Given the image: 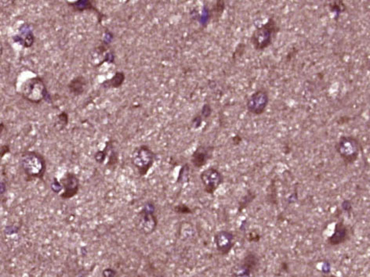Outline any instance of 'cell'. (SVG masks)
Returning a JSON list of instances; mask_svg holds the SVG:
<instances>
[{"label":"cell","mask_w":370,"mask_h":277,"mask_svg":"<svg viewBox=\"0 0 370 277\" xmlns=\"http://www.w3.org/2000/svg\"><path fill=\"white\" fill-rule=\"evenodd\" d=\"M255 197H256V195L254 193L249 191L248 194L246 196H243L239 202V211L241 212L243 209H246L249 206V204L252 203V200H254Z\"/></svg>","instance_id":"21"},{"label":"cell","mask_w":370,"mask_h":277,"mask_svg":"<svg viewBox=\"0 0 370 277\" xmlns=\"http://www.w3.org/2000/svg\"><path fill=\"white\" fill-rule=\"evenodd\" d=\"M19 93L25 100L34 104H39L43 100L48 103L52 102L45 81L40 76L27 79L20 86Z\"/></svg>","instance_id":"2"},{"label":"cell","mask_w":370,"mask_h":277,"mask_svg":"<svg viewBox=\"0 0 370 277\" xmlns=\"http://www.w3.org/2000/svg\"><path fill=\"white\" fill-rule=\"evenodd\" d=\"M279 32V25L275 19L270 17L265 24L255 29L250 38V42L256 50H264L271 45Z\"/></svg>","instance_id":"3"},{"label":"cell","mask_w":370,"mask_h":277,"mask_svg":"<svg viewBox=\"0 0 370 277\" xmlns=\"http://www.w3.org/2000/svg\"><path fill=\"white\" fill-rule=\"evenodd\" d=\"M197 117L198 118H200V122H199V123H200V124L202 123L201 117ZM194 122H195V124H197L198 122L197 121H196V120H194Z\"/></svg>","instance_id":"29"},{"label":"cell","mask_w":370,"mask_h":277,"mask_svg":"<svg viewBox=\"0 0 370 277\" xmlns=\"http://www.w3.org/2000/svg\"><path fill=\"white\" fill-rule=\"evenodd\" d=\"M259 264L258 256L256 253L249 252L240 264L241 276H249L256 270Z\"/></svg>","instance_id":"13"},{"label":"cell","mask_w":370,"mask_h":277,"mask_svg":"<svg viewBox=\"0 0 370 277\" xmlns=\"http://www.w3.org/2000/svg\"><path fill=\"white\" fill-rule=\"evenodd\" d=\"M336 151L346 164H354L362 152V146L358 138L342 136L335 144Z\"/></svg>","instance_id":"4"},{"label":"cell","mask_w":370,"mask_h":277,"mask_svg":"<svg viewBox=\"0 0 370 277\" xmlns=\"http://www.w3.org/2000/svg\"><path fill=\"white\" fill-rule=\"evenodd\" d=\"M269 103V93L265 89H259L250 96L246 103V108L252 114L261 115L266 111Z\"/></svg>","instance_id":"8"},{"label":"cell","mask_w":370,"mask_h":277,"mask_svg":"<svg viewBox=\"0 0 370 277\" xmlns=\"http://www.w3.org/2000/svg\"><path fill=\"white\" fill-rule=\"evenodd\" d=\"M214 147L210 145H200L191 154V164L195 168H201L211 160L214 156Z\"/></svg>","instance_id":"11"},{"label":"cell","mask_w":370,"mask_h":277,"mask_svg":"<svg viewBox=\"0 0 370 277\" xmlns=\"http://www.w3.org/2000/svg\"><path fill=\"white\" fill-rule=\"evenodd\" d=\"M211 114V107H210V104H205L202 107V115H203L205 117H210Z\"/></svg>","instance_id":"25"},{"label":"cell","mask_w":370,"mask_h":277,"mask_svg":"<svg viewBox=\"0 0 370 277\" xmlns=\"http://www.w3.org/2000/svg\"><path fill=\"white\" fill-rule=\"evenodd\" d=\"M67 4L76 12H84L85 10L94 11L98 14V22L101 23L102 17L104 16V15H102L101 13L96 8V6L93 5L90 0H80V1L72 2H67Z\"/></svg>","instance_id":"15"},{"label":"cell","mask_w":370,"mask_h":277,"mask_svg":"<svg viewBox=\"0 0 370 277\" xmlns=\"http://www.w3.org/2000/svg\"><path fill=\"white\" fill-rule=\"evenodd\" d=\"M348 229L343 223H338L336 227L335 232L329 239V243L331 245H338L344 243L348 237Z\"/></svg>","instance_id":"17"},{"label":"cell","mask_w":370,"mask_h":277,"mask_svg":"<svg viewBox=\"0 0 370 277\" xmlns=\"http://www.w3.org/2000/svg\"><path fill=\"white\" fill-rule=\"evenodd\" d=\"M155 207L153 203H147L139 214L137 228L143 234L149 235L155 232L158 219L155 214Z\"/></svg>","instance_id":"6"},{"label":"cell","mask_w":370,"mask_h":277,"mask_svg":"<svg viewBox=\"0 0 370 277\" xmlns=\"http://www.w3.org/2000/svg\"><path fill=\"white\" fill-rule=\"evenodd\" d=\"M62 192L59 195L63 200H68L77 195L80 188V181L78 176L73 172H67L60 179Z\"/></svg>","instance_id":"9"},{"label":"cell","mask_w":370,"mask_h":277,"mask_svg":"<svg viewBox=\"0 0 370 277\" xmlns=\"http://www.w3.org/2000/svg\"><path fill=\"white\" fill-rule=\"evenodd\" d=\"M341 6H345L342 1H334L330 4V10L332 12L335 13L336 16H339L345 10V8L342 9Z\"/></svg>","instance_id":"22"},{"label":"cell","mask_w":370,"mask_h":277,"mask_svg":"<svg viewBox=\"0 0 370 277\" xmlns=\"http://www.w3.org/2000/svg\"><path fill=\"white\" fill-rule=\"evenodd\" d=\"M111 143L112 140L106 143L105 147L102 150H98L96 152V154H94V160L98 162V164H103L104 161L106 160V158L108 156V151H109V148H110Z\"/></svg>","instance_id":"19"},{"label":"cell","mask_w":370,"mask_h":277,"mask_svg":"<svg viewBox=\"0 0 370 277\" xmlns=\"http://www.w3.org/2000/svg\"><path fill=\"white\" fill-rule=\"evenodd\" d=\"M88 83L89 81L84 75H78L71 79L69 83L67 84V89L72 95L75 97H80L85 93L88 86Z\"/></svg>","instance_id":"14"},{"label":"cell","mask_w":370,"mask_h":277,"mask_svg":"<svg viewBox=\"0 0 370 277\" xmlns=\"http://www.w3.org/2000/svg\"><path fill=\"white\" fill-rule=\"evenodd\" d=\"M174 211L178 214H187L192 213V211L191 210L189 207H187V205L184 204H181L174 207Z\"/></svg>","instance_id":"24"},{"label":"cell","mask_w":370,"mask_h":277,"mask_svg":"<svg viewBox=\"0 0 370 277\" xmlns=\"http://www.w3.org/2000/svg\"><path fill=\"white\" fill-rule=\"evenodd\" d=\"M322 277H337L335 275H325L323 276Z\"/></svg>","instance_id":"30"},{"label":"cell","mask_w":370,"mask_h":277,"mask_svg":"<svg viewBox=\"0 0 370 277\" xmlns=\"http://www.w3.org/2000/svg\"><path fill=\"white\" fill-rule=\"evenodd\" d=\"M200 179L203 186L205 192L208 195H214L216 190L224 182V176L218 168L210 167L202 171L200 174Z\"/></svg>","instance_id":"7"},{"label":"cell","mask_w":370,"mask_h":277,"mask_svg":"<svg viewBox=\"0 0 370 277\" xmlns=\"http://www.w3.org/2000/svg\"><path fill=\"white\" fill-rule=\"evenodd\" d=\"M1 152H2V158H3L5 154H7V153L10 152V147H9V145H3V146H2Z\"/></svg>","instance_id":"26"},{"label":"cell","mask_w":370,"mask_h":277,"mask_svg":"<svg viewBox=\"0 0 370 277\" xmlns=\"http://www.w3.org/2000/svg\"><path fill=\"white\" fill-rule=\"evenodd\" d=\"M126 80V75L123 71H117L113 77L102 81L101 86L105 89H118Z\"/></svg>","instance_id":"16"},{"label":"cell","mask_w":370,"mask_h":277,"mask_svg":"<svg viewBox=\"0 0 370 277\" xmlns=\"http://www.w3.org/2000/svg\"><path fill=\"white\" fill-rule=\"evenodd\" d=\"M0 127H1V133H2V131H3V130H4V124H3V122H1Z\"/></svg>","instance_id":"28"},{"label":"cell","mask_w":370,"mask_h":277,"mask_svg":"<svg viewBox=\"0 0 370 277\" xmlns=\"http://www.w3.org/2000/svg\"><path fill=\"white\" fill-rule=\"evenodd\" d=\"M113 140H112L111 143L110 148H109V151H108V162L107 163L108 168H115L118 162V154L117 150L115 149L114 145H113Z\"/></svg>","instance_id":"18"},{"label":"cell","mask_w":370,"mask_h":277,"mask_svg":"<svg viewBox=\"0 0 370 277\" xmlns=\"http://www.w3.org/2000/svg\"><path fill=\"white\" fill-rule=\"evenodd\" d=\"M369 68H370V61H369Z\"/></svg>","instance_id":"31"},{"label":"cell","mask_w":370,"mask_h":277,"mask_svg":"<svg viewBox=\"0 0 370 277\" xmlns=\"http://www.w3.org/2000/svg\"><path fill=\"white\" fill-rule=\"evenodd\" d=\"M156 160V154L149 146L141 145L133 151L131 163L135 166L140 177L149 173Z\"/></svg>","instance_id":"5"},{"label":"cell","mask_w":370,"mask_h":277,"mask_svg":"<svg viewBox=\"0 0 370 277\" xmlns=\"http://www.w3.org/2000/svg\"><path fill=\"white\" fill-rule=\"evenodd\" d=\"M57 122L54 126L57 128L58 131L65 130L69 122V116L67 114V112H61L59 114H57Z\"/></svg>","instance_id":"20"},{"label":"cell","mask_w":370,"mask_h":277,"mask_svg":"<svg viewBox=\"0 0 370 277\" xmlns=\"http://www.w3.org/2000/svg\"><path fill=\"white\" fill-rule=\"evenodd\" d=\"M50 187L52 191L56 195H60L62 192V186H61V182L57 178H53Z\"/></svg>","instance_id":"23"},{"label":"cell","mask_w":370,"mask_h":277,"mask_svg":"<svg viewBox=\"0 0 370 277\" xmlns=\"http://www.w3.org/2000/svg\"><path fill=\"white\" fill-rule=\"evenodd\" d=\"M216 248L220 255H228L235 245V236L228 230L218 231L214 235Z\"/></svg>","instance_id":"10"},{"label":"cell","mask_w":370,"mask_h":277,"mask_svg":"<svg viewBox=\"0 0 370 277\" xmlns=\"http://www.w3.org/2000/svg\"><path fill=\"white\" fill-rule=\"evenodd\" d=\"M20 165L27 180H43L47 172L45 157L35 150H26L20 156Z\"/></svg>","instance_id":"1"},{"label":"cell","mask_w":370,"mask_h":277,"mask_svg":"<svg viewBox=\"0 0 370 277\" xmlns=\"http://www.w3.org/2000/svg\"><path fill=\"white\" fill-rule=\"evenodd\" d=\"M12 39L15 43L21 45L23 47L30 48L35 43V38L33 31L31 30L30 26L25 23L20 27L18 34L14 35Z\"/></svg>","instance_id":"12"},{"label":"cell","mask_w":370,"mask_h":277,"mask_svg":"<svg viewBox=\"0 0 370 277\" xmlns=\"http://www.w3.org/2000/svg\"><path fill=\"white\" fill-rule=\"evenodd\" d=\"M232 141H233V144H234L235 145H238V144H240V142L242 141V138H241L240 136L237 135V136L233 137Z\"/></svg>","instance_id":"27"}]
</instances>
